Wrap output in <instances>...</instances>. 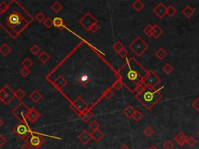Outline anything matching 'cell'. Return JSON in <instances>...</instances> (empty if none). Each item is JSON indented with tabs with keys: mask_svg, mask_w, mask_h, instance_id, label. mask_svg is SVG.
<instances>
[{
	"mask_svg": "<svg viewBox=\"0 0 199 149\" xmlns=\"http://www.w3.org/2000/svg\"><path fill=\"white\" fill-rule=\"evenodd\" d=\"M147 74L148 71L145 70L136 59L131 58L120 72V78L124 85L131 92H134L137 86L143 82Z\"/></svg>",
	"mask_w": 199,
	"mask_h": 149,
	"instance_id": "cell-1",
	"label": "cell"
},
{
	"mask_svg": "<svg viewBox=\"0 0 199 149\" xmlns=\"http://www.w3.org/2000/svg\"><path fill=\"white\" fill-rule=\"evenodd\" d=\"M135 97L147 110H151L159 101L162 99L163 95L160 92V89H152L145 86L143 92L137 94Z\"/></svg>",
	"mask_w": 199,
	"mask_h": 149,
	"instance_id": "cell-2",
	"label": "cell"
},
{
	"mask_svg": "<svg viewBox=\"0 0 199 149\" xmlns=\"http://www.w3.org/2000/svg\"><path fill=\"white\" fill-rule=\"evenodd\" d=\"M129 48L136 54L137 56L140 57L148 50V44L144 40H142L141 37H137L132 41V44L129 45Z\"/></svg>",
	"mask_w": 199,
	"mask_h": 149,
	"instance_id": "cell-3",
	"label": "cell"
},
{
	"mask_svg": "<svg viewBox=\"0 0 199 149\" xmlns=\"http://www.w3.org/2000/svg\"><path fill=\"white\" fill-rule=\"evenodd\" d=\"M25 141L31 147V149H38L43 145L45 140L42 136L31 133L25 139Z\"/></svg>",
	"mask_w": 199,
	"mask_h": 149,
	"instance_id": "cell-4",
	"label": "cell"
},
{
	"mask_svg": "<svg viewBox=\"0 0 199 149\" xmlns=\"http://www.w3.org/2000/svg\"><path fill=\"white\" fill-rule=\"evenodd\" d=\"M160 82L161 79L159 77L158 75L154 71L149 70L148 71V74L145 76L142 83L145 86H149V87L152 88V89H156V87L158 86V84Z\"/></svg>",
	"mask_w": 199,
	"mask_h": 149,
	"instance_id": "cell-5",
	"label": "cell"
},
{
	"mask_svg": "<svg viewBox=\"0 0 199 149\" xmlns=\"http://www.w3.org/2000/svg\"><path fill=\"white\" fill-rule=\"evenodd\" d=\"M13 132L18 136L21 139H26L28 135L31 134V131L29 129L28 126L22 121L21 123L15 126L13 128Z\"/></svg>",
	"mask_w": 199,
	"mask_h": 149,
	"instance_id": "cell-6",
	"label": "cell"
},
{
	"mask_svg": "<svg viewBox=\"0 0 199 149\" xmlns=\"http://www.w3.org/2000/svg\"><path fill=\"white\" fill-rule=\"evenodd\" d=\"M22 106H23V102H21V103L19 105L18 107L16 108V109L13 110V114L14 115H15L16 117H17L21 121H23L24 118H26L27 114L29 110V108L27 107V106H26L25 104H24L23 109H22Z\"/></svg>",
	"mask_w": 199,
	"mask_h": 149,
	"instance_id": "cell-7",
	"label": "cell"
},
{
	"mask_svg": "<svg viewBox=\"0 0 199 149\" xmlns=\"http://www.w3.org/2000/svg\"><path fill=\"white\" fill-rule=\"evenodd\" d=\"M73 106H74L77 109V110L79 111L82 115L84 114L85 110H86L88 107L87 104L86 103V102H85L80 96H79V97L73 102Z\"/></svg>",
	"mask_w": 199,
	"mask_h": 149,
	"instance_id": "cell-8",
	"label": "cell"
},
{
	"mask_svg": "<svg viewBox=\"0 0 199 149\" xmlns=\"http://www.w3.org/2000/svg\"><path fill=\"white\" fill-rule=\"evenodd\" d=\"M40 117H41V114H40L37 110L34 109V107H31L29 109L26 118H27V120L29 122H31L33 124V123L36 122V121L40 118Z\"/></svg>",
	"mask_w": 199,
	"mask_h": 149,
	"instance_id": "cell-9",
	"label": "cell"
},
{
	"mask_svg": "<svg viewBox=\"0 0 199 149\" xmlns=\"http://www.w3.org/2000/svg\"><path fill=\"white\" fill-rule=\"evenodd\" d=\"M153 13L159 17V18H163L167 15V6L162 2H160L155 8L153 9Z\"/></svg>",
	"mask_w": 199,
	"mask_h": 149,
	"instance_id": "cell-10",
	"label": "cell"
},
{
	"mask_svg": "<svg viewBox=\"0 0 199 149\" xmlns=\"http://www.w3.org/2000/svg\"><path fill=\"white\" fill-rule=\"evenodd\" d=\"M77 138L79 141H81L83 144H87L90 141V140L92 139V136L90 133L88 132L86 130H84V131H82V132L78 135Z\"/></svg>",
	"mask_w": 199,
	"mask_h": 149,
	"instance_id": "cell-11",
	"label": "cell"
},
{
	"mask_svg": "<svg viewBox=\"0 0 199 149\" xmlns=\"http://www.w3.org/2000/svg\"><path fill=\"white\" fill-rule=\"evenodd\" d=\"M2 89H3V90L5 91L6 93L7 94L6 99L4 100L3 102L4 104H6V105H8V104L10 102V101L14 98V93H15V92H13V89H11L8 85H5V86L2 87Z\"/></svg>",
	"mask_w": 199,
	"mask_h": 149,
	"instance_id": "cell-12",
	"label": "cell"
},
{
	"mask_svg": "<svg viewBox=\"0 0 199 149\" xmlns=\"http://www.w3.org/2000/svg\"><path fill=\"white\" fill-rule=\"evenodd\" d=\"M187 137L183 132H178L174 137V140L181 146H184L187 144Z\"/></svg>",
	"mask_w": 199,
	"mask_h": 149,
	"instance_id": "cell-13",
	"label": "cell"
},
{
	"mask_svg": "<svg viewBox=\"0 0 199 149\" xmlns=\"http://www.w3.org/2000/svg\"><path fill=\"white\" fill-rule=\"evenodd\" d=\"M21 17L18 13H12L9 17V22L12 26H17L21 23Z\"/></svg>",
	"mask_w": 199,
	"mask_h": 149,
	"instance_id": "cell-14",
	"label": "cell"
},
{
	"mask_svg": "<svg viewBox=\"0 0 199 149\" xmlns=\"http://www.w3.org/2000/svg\"><path fill=\"white\" fill-rule=\"evenodd\" d=\"M30 99L34 102V103H37L39 101L41 100L42 99V94L41 92H39L38 90L35 89L34 91H33L31 94H30Z\"/></svg>",
	"mask_w": 199,
	"mask_h": 149,
	"instance_id": "cell-15",
	"label": "cell"
},
{
	"mask_svg": "<svg viewBox=\"0 0 199 149\" xmlns=\"http://www.w3.org/2000/svg\"><path fill=\"white\" fill-rule=\"evenodd\" d=\"M92 136V139L94 140L96 142H99L101 139H103V137H104V134L102 132L100 129L96 130V131H93V132L91 133Z\"/></svg>",
	"mask_w": 199,
	"mask_h": 149,
	"instance_id": "cell-16",
	"label": "cell"
},
{
	"mask_svg": "<svg viewBox=\"0 0 199 149\" xmlns=\"http://www.w3.org/2000/svg\"><path fill=\"white\" fill-rule=\"evenodd\" d=\"M54 86L58 88V89H62V88H64V86L67 84V81L66 79H65L62 76H59V77L58 78L55 80V82H54Z\"/></svg>",
	"mask_w": 199,
	"mask_h": 149,
	"instance_id": "cell-17",
	"label": "cell"
},
{
	"mask_svg": "<svg viewBox=\"0 0 199 149\" xmlns=\"http://www.w3.org/2000/svg\"><path fill=\"white\" fill-rule=\"evenodd\" d=\"M182 13L184 14L187 18H191L194 14V9L191 6H186L182 9Z\"/></svg>",
	"mask_w": 199,
	"mask_h": 149,
	"instance_id": "cell-18",
	"label": "cell"
},
{
	"mask_svg": "<svg viewBox=\"0 0 199 149\" xmlns=\"http://www.w3.org/2000/svg\"><path fill=\"white\" fill-rule=\"evenodd\" d=\"M53 26L58 28L59 30H62L65 27L64 21H63V20L61 17H55V18L53 19Z\"/></svg>",
	"mask_w": 199,
	"mask_h": 149,
	"instance_id": "cell-19",
	"label": "cell"
},
{
	"mask_svg": "<svg viewBox=\"0 0 199 149\" xmlns=\"http://www.w3.org/2000/svg\"><path fill=\"white\" fill-rule=\"evenodd\" d=\"M135 110L134 109V107H132L131 105H128L125 108V110H123L124 114H125L126 117H128V118H132L134 114L135 113Z\"/></svg>",
	"mask_w": 199,
	"mask_h": 149,
	"instance_id": "cell-20",
	"label": "cell"
},
{
	"mask_svg": "<svg viewBox=\"0 0 199 149\" xmlns=\"http://www.w3.org/2000/svg\"><path fill=\"white\" fill-rule=\"evenodd\" d=\"M163 30L158 24H155L153 26V33H152V37L157 39L160 35H162Z\"/></svg>",
	"mask_w": 199,
	"mask_h": 149,
	"instance_id": "cell-21",
	"label": "cell"
},
{
	"mask_svg": "<svg viewBox=\"0 0 199 149\" xmlns=\"http://www.w3.org/2000/svg\"><path fill=\"white\" fill-rule=\"evenodd\" d=\"M155 56H156L157 58L160 60H163L167 56V52L163 48L160 47L155 52Z\"/></svg>",
	"mask_w": 199,
	"mask_h": 149,
	"instance_id": "cell-22",
	"label": "cell"
},
{
	"mask_svg": "<svg viewBox=\"0 0 199 149\" xmlns=\"http://www.w3.org/2000/svg\"><path fill=\"white\" fill-rule=\"evenodd\" d=\"M37 58H38V60L40 61L44 64V63H46V62H47L49 59H50V55L47 54V52L41 51V53L38 54Z\"/></svg>",
	"mask_w": 199,
	"mask_h": 149,
	"instance_id": "cell-23",
	"label": "cell"
},
{
	"mask_svg": "<svg viewBox=\"0 0 199 149\" xmlns=\"http://www.w3.org/2000/svg\"><path fill=\"white\" fill-rule=\"evenodd\" d=\"M11 52L10 47H9L7 44H3L0 47V53L3 56H7Z\"/></svg>",
	"mask_w": 199,
	"mask_h": 149,
	"instance_id": "cell-24",
	"label": "cell"
},
{
	"mask_svg": "<svg viewBox=\"0 0 199 149\" xmlns=\"http://www.w3.org/2000/svg\"><path fill=\"white\" fill-rule=\"evenodd\" d=\"M132 6L135 11L139 12V11H141V10L142 9V8L144 7V3L142 2V1H140V0H136V1H135V2L132 3Z\"/></svg>",
	"mask_w": 199,
	"mask_h": 149,
	"instance_id": "cell-25",
	"label": "cell"
},
{
	"mask_svg": "<svg viewBox=\"0 0 199 149\" xmlns=\"http://www.w3.org/2000/svg\"><path fill=\"white\" fill-rule=\"evenodd\" d=\"M177 13V9L171 4V5H169L168 6H167V15H168V17H174V15Z\"/></svg>",
	"mask_w": 199,
	"mask_h": 149,
	"instance_id": "cell-26",
	"label": "cell"
},
{
	"mask_svg": "<svg viewBox=\"0 0 199 149\" xmlns=\"http://www.w3.org/2000/svg\"><path fill=\"white\" fill-rule=\"evenodd\" d=\"M63 9V6L58 1H55L52 6H51V9L54 11L55 13H58L60 11Z\"/></svg>",
	"mask_w": 199,
	"mask_h": 149,
	"instance_id": "cell-27",
	"label": "cell"
},
{
	"mask_svg": "<svg viewBox=\"0 0 199 149\" xmlns=\"http://www.w3.org/2000/svg\"><path fill=\"white\" fill-rule=\"evenodd\" d=\"M78 82L79 84H81L82 86H86L89 82V76H86V75H82L78 79Z\"/></svg>",
	"mask_w": 199,
	"mask_h": 149,
	"instance_id": "cell-28",
	"label": "cell"
},
{
	"mask_svg": "<svg viewBox=\"0 0 199 149\" xmlns=\"http://www.w3.org/2000/svg\"><path fill=\"white\" fill-rule=\"evenodd\" d=\"M25 95H26L25 92L21 89H18L17 91H16L15 93H14V97L17 98L18 100H21Z\"/></svg>",
	"mask_w": 199,
	"mask_h": 149,
	"instance_id": "cell-29",
	"label": "cell"
},
{
	"mask_svg": "<svg viewBox=\"0 0 199 149\" xmlns=\"http://www.w3.org/2000/svg\"><path fill=\"white\" fill-rule=\"evenodd\" d=\"M112 47H113V49L117 52V53H118L120 50H122V49L125 48V46H124V44H122V42L118 40V41L115 42V44H113Z\"/></svg>",
	"mask_w": 199,
	"mask_h": 149,
	"instance_id": "cell-30",
	"label": "cell"
},
{
	"mask_svg": "<svg viewBox=\"0 0 199 149\" xmlns=\"http://www.w3.org/2000/svg\"><path fill=\"white\" fill-rule=\"evenodd\" d=\"M93 116V112H91V111H87V112H85L84 114L81 116V118L85 122H88L89 120L91 119Z\"/></svg>",
	"mask_w": 199,
	"mask_h": 149,
	"instance_id": "cell-31",
	"label": "cell"
},
{
	"mask_svg": "<svg viewBox=\"0 0 199 149\" xmlns=\"http://www.w3.org/2000/svg\"><path fill=\"white\" fill-rule=\"evenodd\" d=\"M143 32L146 34L148 37H152V33H153V26L152 25H147L146 27L144 28Z\"/></svg>",
	"mask_w": 199,
	"mask_h": 149,
	"instance_id": "cell-32",
	"label": "cell"
},
{
	"mask_svg": "<svg viewBox=\"0 0 199 149\" xmlns=\"http://www.w3.org/2000/svg\"><path fill=\"white\" fill-rule=\"evenodd\" d=\"M143 134H145V135L146 136V137H150L151 136H152V134H154V130L152 129V127H150V126H147V127H145V129H144Z\"/></svg>",
	"mask_w": 199,
	"mask_h": 149,
	"instance_id": "cell-33",
	"label": "cell"
},
{
	"mask_svg": "<svg viewBox=\"0 0 199 149\" xmlns=\"http://www.w3.org/2000/svg\"><path fill=\"white\" fill-rule=\"evenodd\" d=\"M163 71L166 74L169 75V74H171V72L174 71V68H173V66L171 65L170 63H167L165 65H163Z\"/></svg>",
	"mask_w": 199,
	"mask_h": 149,
	"instance_id": "cell-34",
	"label": "cell"
},
{
	"mask_svg": "<svg viewBox=\"0 0 199 149\" xmlns=\"http://www.w3.org/2000/svg\"><path fill=\"white\" fill-rule=\"evenodd\" d=\"M22 65L24 68L30 69V68L34 65V62H33L31 59L29 58H26L22 61Z\"/></svg>",
	"mask_w": 199,
	"mask_h": 149,
	"instance_id": "cell-35",
	"label": "cell"
},
{
	"mask_svg": "<svg viewBox=\"0 0 199 149\" xmlns=\"http://www.w3.org/2000/svg\"><path fill=\"white\" fill-rule=\"evenodd\" d=\"M123 86H124V83H123V82L122 81V79H118V81H116V82L114 83L113 88L114 89H116V90L119 91L122 89V88L123 87Z\"/></svg>",
	"mask_w": 199,
	"mask_h": 149,
	"instance_id": "cell-36",
	"label": "cell"
},
{
	"mask_svg": "<svg viewBox=\"0 0 199 149\" xmlns=\"http://www.w3.org/2000/svg\"><path fill=\"white\" fill-rule=\"evenodd\" d=\"M30 50H31V52L33 54H34V55L38 56V54L41 53V48H40V47H39L37 44H34V45H33L32 47H31V49H30Z\"/></svg>",
	"mask_w": 199,
	"mask_h": 149,
	"instance_id": "cell-37",
	"label": "cell"
},
{
	"mask_svg": "<svg viewBox=\"0 0 199 149\" xmlns=\"http://www.w3.org/2000/svg\"><path fill=\"white\" fill-rule=\"evenodd\" d=\"M113 95H114V92L113 91L111 90V89H107V90H105L104 92H103V97L106 98L107 99H110Z\"/></svg>",
	"mask_w": 199,
	"mask_h": 149,
	"instance_id": "cell-38",
	"label": "cell"
},
{
	"mask_svg": "<svg viewBox=\"0 0 199 149\" xmlns=\"http://www.w3.org/2000/svg\"><path fill=\"white\" fill-rule=\"evenodd\" d=\"M35 18H36V20H37L39 23L44 22V20H46L45 15H44V14L42 12H39L38 13H37V15H36Z\"/></svg>",
	"mask_w": 199,
	"mask_h": 149,
	"instance_id": "cell-39",
	"label": "cell"
},
{
	"mask_svg": "<svg viewBox=\"0 0 199 149\" xmlns=\"http://www.w3.org/2000/svg\"><path fill=\"white\" fill-rule=\"evenodd\" d=\"M89 128L92 130V131H96V130H98L99 129L100 127V124L97 122L96 121H93L91 123H90V124L89 125Z\"/></svg>",
	"mask_w": 199,
	"mask_h": 149,
	"instance_id": "cell-40",
	"label": "cell"
},
{
	"mask_svg": "<svg viewBox=\"0 0 199 149\" xmlns=\"http://www.w3.org/2000/svg\"><path fill=\"white\" fill-rule=\"evenodd\" d=\"M142 117H143V115H142V113H141L140 111L136 110V111H135V114H134L132 118H133V119L135 120V121H139L141 119H142Z\"/></svg>",
	"mask_w": 199,
	"mask_h": 149,
	"instance_id": "cell-41",
	"label": "cell"
},
{
	"mask_svg": "<svg viewBox=\"0 0 199 149\" xmlns=\"http://www.w3.org/2000/svg\"><path fill=\"white\" fill-rule=\"evenodd\" d=\"M44 27H47V28H51L53 26V20H51V18H46V20H44Z\"/></svg>",
	"mask_w": 199,
	"mask_h": 149,
	"instance_id": "cell-42",
	"label": "cell"
},
{
	"mask_svg": "<svg viewBox=\"0 0 199 149\" xmlns=\"http://www.w3.org/2000/svg\"><path fill=\"white\" fill-rule=\"evenodd\" d=\"M20 73H21V75L23 76V77H27V76L30 75L31 72H30L29 69L23 67L22 69H21V71H20Z\"/></svg>",
	"mask_w": 199,
	"mask_h": 149,
	"instance_id": "cell-43",
	"label": "cell"
},
{
	"mask_svg": "<svg viewBox=\"0 0 199 149\" xmlns=\"http://www.w3.org/2000/svg\"><path fill=\"white\" fill-rule=\"evenodd\" d=\"M197 143V140L193 137H188L187 139V144L191 147H193L194 145H195V144Z\"/></svg>",
	"mask_w": 199,
	"mask_h": 149,
	"instance_id": "cell-44",
	"label": "cell"
},
{
	"mask_svg": "<svg viewBox=\"0 0 199 149\" xmlns=\"http://www.w3.org/2000/svg\"><path fill=\"white\" fill-rule=\"evenodd\" d=\"M174 144L171 140H167L163 143V147L165 149H172L174 147Z\"/></svg>",
	"mask_w": 199,
	"mask_h": 149,
	"instance_id": "cell-45",
	"label": "cell"
},
{
	"mask_svg": "<svg viewBox=\"0 0 199 149\" xmlns=\"http://www.w3.org/2000/svg\"><path fill=\"white\" fill-rule=\"evenodd\" d=\"M145 86L144 85L143 83L139 84V85H138V86L136 87V89H135V92H135V93H136V95H137V94L141 93V92H143L144 89H145Z\"/></svg>",
	"mask_w": 199,
	"mask_h": 149,
	"instance_id": "cell-46",
	"label": "cell"
},
{
	"mask_svg": "<svg viewBox=\"0 0 199 149\" xmlns=\"http://www.w3.org/2000/svg\"><path fill=\"white\" fill-rule=\"evenodd\" d=\"M191 105H192L193 107L195 109V110L199 114V96L192 102Z\"/></svg>",
	"mask_w": 199,
	"mask_h": 149,
	"instance_id": "cell-47",
	"label": "cell"
},
{
	"mask_svg": "<svg viewBox=\"0 0 199 149\" xmlns=\"http://www.w3.org/2000/svg\"><path fill=\"white\" fill-rule=\"evenodd\" d=\"M100 29L99 26H98L97 23H95V24H93V25L90 27V28H89V31H91L92 33H96V32L98 31V30Z\"/></svg>",
	"mask_w": 199,
	"mask_h": 149,
	"instance_id": "cell-48",
	"label": "cell"
},
{
	"mask_svg": "<svg viewBox=\"0 0 199 149\" xmlns=\"http://www.w3.org/2000/svg\"><path fill=\"white\" fill-rule=\"evenodd\" d=\"M7 97V94L6 93L5 91L3 89H0V101L4 102L6 99Z\"/></svg>",
	"mask_w": 199,
	"mask_h": 149,
	"instance_id": "cell-49",
	"label": "cell"
},
{
	"mask_svg": "<svg viewBox=\"0 0 199 149\" xmlns=\"http://www.w3.org/2000/svg\"><path fill=\"white\" fill-rule=\"evenodd\" d=\"M7 143V139L4 136H0V147H3Z\"/></svg>",
	"mask_w": 199,
	"mask_h": 149,
	"instance_id": "cell-50",
	"label": "cell"
},
{
	"mask_svg": "<svg viewBox=\"0 0 199 149\" xmlns=\"http://www.w3.org/2000/svg\"><path fill=\"white\" fill-rule=\"evenodd\" d=\"M118 54L121 58H126V56L128 55V51H127L126 49L124 48L122 49V50H120V51L118 52Z\"/></svg>",
	"mask_w": 199,
	"mask_h": 149,
	"instance_id": "cell-51",
	"label": "cell"
},
{
	"mask_svg": "<svg viewBox=\"0 0 199 149\" xmlns=\"http://www.w3.org/2000/svg\"><path fill=\"white\" fill-rule=\"evenodd\" d=\"M7 9H8V5L6 2H1L0 3V11L1 12H5Z\"/></svg>",
	"mask_w": 199,
	"mask_h": 149,
	"instance_id": "cell-52",
	"label": "cell"
},
{
	"mask_svg": "<svg viewBox=\"0 0 199 149\" xmlns=\"http://www.w3.org/2000/svg\"><path fill=\"white\" fill-rule=\"evenodd\" d=\"M21 149H31V147H30V146H29L28 144H27V143H25V144H24V145L21 146Z\"/></svg>",
	"mask_w": 199,
	"mask_h": 149,
	"instance_id": "cell-53",
	"label": "cell"
},
{
	"mask_svg": "<svg viewBox=\"0 0 199 149\" xmlns=\"http://www.w3.org/2000/svg\"><path fill=\"white\" fill-rule=\"evenodd\" d=\"M120 149H130V147H128V146H127L126 144H124V145L122 146Z\"/></svg>",
	"mask_w": 199,
	"mask_h": 149,
	"instance_id": "cell-54",
	"label": "cell"
},
{
	"mask_svg": "<svg viewBox=\"0 0 199 149\" xmlns=\"http://www.w3.org/2000/svg\"><path fill=\"white\" fill-rule=\"evenodd\" d=\"M148 149H159V148L156 145H152V146H150V147H148Z\"/></svg>",
	"mask_w": 199,
	"mask_h": 149,
	"instance_id": "cell-55",
	"label": "cell"
},
{
	"mask_svg": "<svg viewBox=\"0 0 199 149\" xmlns=\"http://www.w3.org/2000/svg\"><path fill=\"white\" fill-rule=\"evenodd\" d=\"M2 124H3V121H2V120L0 118V127H2Z\"/></svg>",
	"mask_w": 199,
	"mask_h": 149,
	"instance_id": "cell-56",
	"label": "cell"
},
{
	"mask_svg": "<svg viewBox=\"0 0 199 149\" xmlns=\"http://www.w3.org/2000/svg\"><path fill=\"white\" fill-rule=\"evenodd\" d=\"M197 134H198V135H199V131H197Z\"/></svg>",
	"mask_w": 199,
	"mask_h": 149,
	"instance_id": "cell-57",
	"label": "cell"
}]
</instances>
